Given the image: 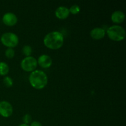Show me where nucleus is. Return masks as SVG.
<instances>
[{"label": "nucleus", "mask_w": 126, "mask_h": 126, "mask_svg": "<svg viewBox=\"0 0 126 126\" xmlns=\"http://www.w3.org/2000/svg\"><path fill=\"white\" fill-rule=\"evenodd\" d=\"M69 11H70V13H71L72 14H78L79 12L80 7L78 5L75 4L69 9Z\"/></svg>", "instance_id": "obj_15"}, {"label": "nucleus", "mask_w": 126, "mask_h": 126, "mask_svg": "<svg viewBox=\"0 0 126 126\" xmlns=\"http://www.w3.org/2000/svg\"><path fill=\"white\" fill-rule=\"evenodd\" d=\"M55 16L59 19H65L70 15L69 9L66 7H65V6H60L57 9L55 12Z\"/></svg>", "instance_id": "obj_9"}, {"label": "nucleus", "mask_w": 126, "mask_h": 126, "mask_svg": "<svg viewBox=\"0 0 126 126\" xmlns=\"http://www.w3.org/2000/svg\"><path fill=\"white\" fill-rule=\"evenodd\" d=\"M1 41L2 44L9 48H12L17 46L18 43V38L15 33H5L1 36Z\"/></svg>", "instance_id": "obj_4"}, {"label": "nucleus", "mask_w": 126, "mask_h": 126, "mask_svg": "<svg viewBox=\"0 0 126 126\" xmlns=\"http://www.w3.org/2000/svg\"><path fill=\"white\" fill-rule=\"evenodd\" d=\"M18 18L17 16L12 12L6 13L2 17V22L6 25L12 27L15 25L17 23Z\"/></svg>", "instance_id": "obj_7"}, {"label": "nucleus", "mask_w": 126, "mask_h": 126, "mask_svg": "<svg viewBox=\"0 0 126 126\" xmlns=\"http://www.w3.org/2000/svg\"><path fill=\"white\" fill-rule=\"evenodd\" d=\"M3 83L6 87H11L13 85V81H12V78L11 77L6 76L3 79Z\"/></svg>", "instance_id": "obj_14"}, {"label": "nucleus", "mask_w": 126, "mask_h": 126, "mask_svg": "<svg viewBox=\"0 0 126 126\" xmlns=\"http://www.w3.org/2000/svg\"><path fill=\"white\" fill-rule=\"evenodd\" d=\"M22 70L27 72H30L35 70L38 66V62L34 57L32 56L26 57L22 60L20 63Z\"/></svg>", "instance_id": "obj_5"}, {"label": "nucleus", "mask_w": 126, "mask_h": 126, "mask_svg": "<svg viewBox=\"0 0 126 126\" xmlns=\"http://www.w3.org/2000/svg\"><path fill=\"white\" fill-rule=\"evenodd\" d=\"M5 55H6V57L9 58V59H12L14 57L15 52L12 48H8L5 51Z\"/></svg>", "instance_id": "obj_16"}, {"label": "nucleus", "mask_w": 126, "mask_h": 126, "mask_svg": "<svg viewBox=\"0 0 126 126\" xmlns=\"http://www.w3.org/2000/svg\"><path fill=\"white\" fill-rule=\"evenodd\" d=\"M112 22L115 23H121L125 19V14L121 11H116L113 12L111 15Z\"/></svg>", "instance_id": "obj_11"}, {"label": "nucleus", "mask_w": 126, "mask_h": 126, "mask_svg": "<svg viewBox=\"0 0 126 126\" xmlns=\"http://www.w3.org/2000/svg\"><path fill=\"white\" fill-rule=\"evenodd\" d=\"M105 30L102 28H95L92 30L90 33V35L94 39L99 40L102 39L105 36Z\"/></svg>", "instance_id": "obj_10"}, {"label": "nucleus", "mask_w": 126, "mask_h": 126, "mask_svg": "<svg viewBox=\"0 0 126 126\" xmlns=\"http://www.w3.org/2000/svg\"><path fill=\"white\" fill-rule=\"evenodd\" d=\"M13 113V108L11 103L6 101L0 102V115L4 118L11 116Z\"/></svg>", "instance_id": "obj_6"}, {"label": "nucleus", "mask_w": 126, "mask_h": 126, "mask_svg": "<svg viewBox=\"0 0 126 126\" xmlns=\"http://www.w3.org/2000/svg\"><path fill=\"white\" fill-rule=\"evenodd\" d=\"M107 34L110 39L114 41L124 40L126 37V31L123 27L119 25H113L107 30Z\"/></svg>", "instance_id": "obj_3"}, {"label": "nucleus", "mask_w": 126, "mask_h": 126, "mask_svg": "<svg viewBox=\"0 0 126 126\" xmlns=\"http://www.w3.org/2000/svg\"><path fill=\"white\" fill-rule=\"evenodd\" d=\"M22 52H23V54L26 55L27 57L30 56L31 54H32V47L28 45L25 46L22 49Z\"/></svg>", "instance_id": "obj_13"}, {"label": "nucleus", "mask_w": 126, "mask_h": 126, "mask_svg": "<svg viewBox=\"0 0 126 126\" xmlns=\"http://www.w3.org/2000/svg\"><path fill=\"white\" fill-rule=\"evenodd\" d=\"M64 38L59 32H52L48 33L44 38V44L47 48L53 50L59 49L63 44Z\"/></svg>", "instance_id": "obj_1"}, {"label": "nucleus", "mask_w": 126, "mask_h": 126, "mask_svg": "<svg viewBox=\"0 0 126 126\" xmlns=\"http://www.w3.org/2000/svg\"><path fill=\"white\" fill-rule=\"evenodd\" d=\"M18 126H30L28 124H20Z\"/></svg>", "instance_id": "obj_19"}, {"label": "nucleus", "mask_w": 126, "mask_h": 126, "mask_svg": "<svg viewBox=\"0 0 126 126\" xmlns=\"http://www.w3.org/2000/svg\"><path fill=\"white\" fill-rule=\"evenodd\" d=\"M22 120L23 122L24 123V124H28L29 123H30L32 122V118L31 116V115L28 114H26L25 115L23 116V117L22 118Z\"/></svg>", "instance_id": "obj_17"}, {"label": "nucleus", "mask_w": 126, "mask_h": 126, "mask_svg": "<svg viewBox=\"0 0 126 126\" xmlns=\"http://www.w3.org/2000/svg\"><path fill=\"white\" fill-rule=\"evenodd\" d=\"M9 71V68L8 65L6 63L1 62H0V75L1 76H5L7 75Z\"/></svg>", "instance_id": "obj_12"}, {"label": "nucleus", "mask_w": 126, "mask_h": 126, "mask_svg": "<svg viewBox=\"0 0 126 126\" xmlns=\"http://www.w3.org/2000/svg\"><path fill=\"white\" fill-rule=\"evenodd\" d=\"M30 126H43L41 123L38 121H33L31 123Z\"/></svg>", "instance_id": "obj_18"}, {"label": "nucleus", "mask_w": 126, "mask_h": 126, "mask_svg": "<svg viewBox=\"0 0 126 126\" xmlns=\"http://www.w3.org/2000/svg\"><path fill=\"white\" fill-rule=\"evenodd\" d=\"M38 63L39 66L43 68H49L52 64V60L51 57L47 55H42L38 58Z\"/></svg>", "instance_id": "obj_8"}, {"label": "nucleus", "mask_w": 126, "mask_h": 126, "mask_svg": "<svg viewBox=\"0 0 126 126\" xmlns=\"http://www.w3.org/2000/svg\"><path fill=\"white\" fill-rule=\"evenodd\" d=\"M29 81L33 88L42 89L47 84V76L41 70H34L30 75Z\"/></svg>", "instance_id": "obj_2"}]
</instances>
